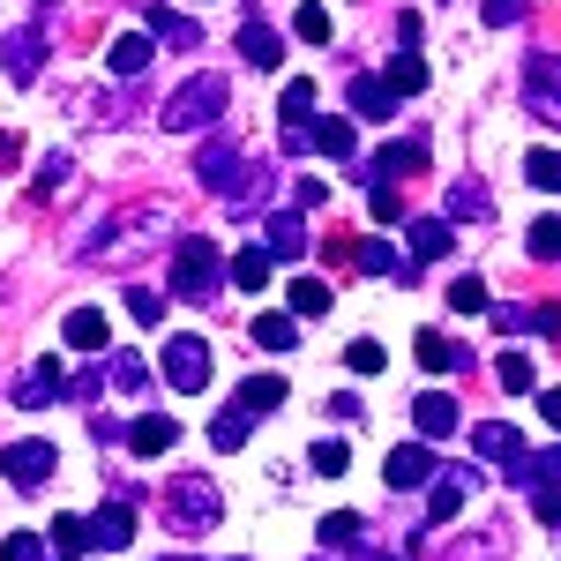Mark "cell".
<instances>
[{
	"instance_id": "obj_18",
	"label": "cell",
	"mask_w": 561,
	"mask_h": 561,
	"mask_svg": "<svg viewBox=\"0 0 561 561\" xmlns=\"http://www.w3.org/2000/svg\"><path fill=\"white\" fill-rule=\"evenodd\" d=\"M240 53H248L255 68H277V60H285V31H270L262 15H248V23H240Z\"/></svg>"
},
{
	"instance_id": "obj_35",
	"label": "cell",
	"mask_w": 561,
	"mask_h": 561,
	"mask_svg": "<svg viewBox=\"0 0 561 561\" xmlns=\"http://www.w3.org/2000/svg\"><path fill=\"white\" fill-rule=\"evenodd\" d=\"M494 375H502L510 397H531V389H539V367H531L524 352H502V359H494Z\"/></svg>"
},
{
	"instance_id": "obj_44",
	"label": "cell",
	"mask_w": 561,
	"mask_h": 561,
	"mask_svg": "<svg viewBox=\"0 0 561 561\" xmlns=\"http://www.w3.org/2000/svg\"><path fill=\"white\" fill-rule=\"evenodd\" d=\"M531 262H561V217H539L531 225Z\"/></svg>"
},
{
	"instance_id": "obj_54",
	"label": "cell",
	"mask_w": 561,
	"mask_h": 561,
	"mask_svg": "<svg viewBox=\"0 0 561 561\" xmlns=\"http://www.w3.org/2000/svg\"><path fill=\"white\" fill-rule=\"evenodd\" d=\"M375 561H404V554H375Z\"/></svg>"
},
{
	"instance_id": "obj_9",
	"label": "cell",
	"mask_w": 561,
	"mask_h": 561,
	"mask_svg": "<svg viewBox=\"0 0 561 561\" xmlns=\"http://www.w3.org/2000/svg\"><path fill=\"white\" fill-rule=\"evenodd\" d=\"M53 465H60V457H53V442H8V449H0L8 486H45V479H53Z\"/></svg>"
},
{
	"instance_id": "obj_24",
	"label": "cell",
	"mask_w": 561,
	"mask_h": 561,
	"mask_svg": "<svg viewBox=\"0 0 561 561\" xmlns=\"http://www.w3.org/2000/svg\"><path fill=\"white\" fill-rule=\"evenodd\" d=\"M382 90L389 98H420V90H427V60H420V53H397L389 76H382Z\"/></svg>"
},
{
	"instance_id": "obj_48",
	"label": "cell",
	"mask_w": 561,
	"mask_h": 561,
	"mask_svg": "<svg viewBox=\"0 0 561 561\" xmlns=\"http://www.w3.org/2000/svg\"><path fill=\"white\" fill-rule=\"evenodd\" d=\"M345 465H352V449H345V442H330V434H322V442H314V472H330V479H337Z\"/></svg>"
},
{
	"instance_id": "obj_5",
	"label": "cell",
	"mask_w": 561,
	"mask_h": 561,
	"mask_svg": "<svg viewBox=\"0 0 561 561\" xmlns=\"http://www.w3.org/2000/svg\"><path fill=\"white\" fill-rule=\"evenodd\" d=\"M524 113L539 128H561V60L554 53H531L524 60Z\"/></svg>"
},
{
	"instance_id": "obj_6",
	"label": "cell",
	"mask_w": 561,
	"mask_h": 561,
	"mask_svg": "<svg viewBox=\"0 0 561 561\" xmlns=\"http://www.w3.org/2000/svg\"><path fill=\"white\" fill-rule=\"evenodd\" d=\"M195 180H203V187H217V195L232 203V195H240V180H248V165H240V150L217 135V142H203V150H195Z\"/></svg>"
},
{
	"instance_id": "obj_28",
	"label": "cell",
	"mask_w": 561,
	"mask_h": 561,
	"mask_svg": "<svg viewBox=\"0 0 561 561\" xmlns=\"http://www.w3.org/2000/svg\"><path fill=\"white\" fill-rule=\"evenodd\" d=\"M472 479H479V472H442V486H434V502H427V524H449V517H457Z\"/></svg>"
},
{
	"instance_id": "obj_31",
	"label": "cell",
	"mask_w": 561,
	"mask_h": 561,
	"mask_svg": "<svg viewBox=\"0 0 561 561\" xmlns=\"http://www.w3.org/2000/svg\"><path fill=\"white\" fill-rule=\"evenodd\" d=\"M285 314H293V322H307V314H330V285H322V277H293V293H285Z\"/></svg>"
},
{
	"instance_id": "obj_33",
	"label": "cell",
	"mask_w": 561,
	"mask_h": 561,
	"mask_svg": "<svg viewBox=\"0 0 561 561\" xmlns=\"http://www.w3.org/2000/svg\"><path fill=\"white\" fill-rule=\"evenodd\" d=\"M255 345L262 352H293L300 345V322H293V314H255Z\"/></svg>"
},
{
	"instance_id": "obj_7",
	"label": "cell",
	"mask_w": 561,
	"mask_h": 561,
	"mask_svg": "<svg viewBox=\"0 0 561 561\" xmlns=\"http://www.w3.org/2000/svg\"><path fill=\"white\" fill-rule=\"evenodd\" d=\"M165 382L187 389V397L210 389V345H203V337H173V345H165Z\"/></svg>"
},
{
	"instance_id": "obj_45",
	"label": "cell",
	"mask_w": 561,
	"mask_h": 561,
	"mask_svg": "<svg viewBox=\"0 0 561 561\" xmlns=\"http://www.w3.org/2000/svg\"><path fill=\"white\" fill-rule=\"evenodd\" d=\"M449 307H457V314H486V285H479V277H457V285H449Z\"/></svg>"
},
{
	"instance_id": "obj_38",
	"label": "cell",
	"mask_w": 561,
	"mask_h": 561,
	"mask_svg": "<svg viewBox=\"0 0 561 561\" xmlns=\"http://www.w3.org/2000/svg\"><path fill=\"white\" fill-rule=\"evenodd\" d=\"M524 180L547 187V195H561V150H531V158H524Z\"/></svg>"
},
{
	"instance_id": "obj_50",
	"label": "cell",
	"mask_w": 561,
	"mask_h": 561,
	"mask_svg": "<svg viewBox=\"0 0 561 561\" xmlns=\"http://www.w3.org/2000/svg\"><path fill=\"white\" fill-rule=\"evenodd\" d=\"M367 203H375V217H382V225H397V217H404V203H397V187H389V180H375V187H367Z\"/></svg>"
},
{
	"instance_id": "obj_2",
	"label": "cell",
	"mask_w": 561,
	"mask_h": 561,
	"mask_svg": "<svg viewBox=\"0 0 561 561\" xmlns=\"http://www.w3.org/2000/svg\"><path fill=\"white\" fill-rule=\"evenodd\" d=\"M225 105H232L225 76H210V68H203V76H187V83H180L173 98H165V113H158V121H165L173 135H203V128L217 121V113H225Z\"/></svg>"
},
{
	"instance_id": "obj_13",
	"label": "cell",
	"mask_w": 561,
	"mask_h": 561,
	"mask_svg": "<svg viewBox=\"0 0 561 561\" xmlns=\"http://www.w3.org/2000/svg\"><path fill=\"white\" fill-rule=\"evenodd\" d=\"M262 255H270V262H300V255H307V225H300V210H277L270 225H262Z\"/></svg>"
},
{
	"instance_id": "obj_26",
	"label": "cell",
	"mask_w": 561,
	"mask_h": 561,
	"mask_svg": "<svg viewBox=\"0 0 561 561\" xmlns=\"http://www.w3.org/2000/svg\"><path fill=\"white\" fill-rule=\"evenodd\" d=\"M150 60H158V53H150V38H142V31H128V38H113V53H105V68H113V76H142Z\"/></svg>"
},
{
	"instance_id": "obj_12",
	"label": "cell",
	"mask_w": 561,
	"mask_h": 561,
	"mask_svg": "<svg viewBox=\"0 0 561 561\" xmlns=\"http://www.w3.org/2000/svg\"><path fill=\"white\" fill-rule=\"evenodd\" d=\"M83 524H90V547H98V554H121V547L135 539V502L121 494V502H105V510L83 517Z\"/></svg>"
},
{
	"instance_id": "obj_34",
	"label": "cell",
	"mask_w": 561,
	"mask_h": 561,
	"mask_svg": "<svg viewBox=\"0 0 561 561\" xmlns=\"http://www.w3.org/2000/svg\"><path fill=\"white\" fill-rule=\"evenodd\" d=\"M225 277H232V285H240V293H262V285H270V255H262V248H240V255H232V270H225Z\"/></svg>"
},
{
	"instance_id": "obj_36",
	"label": "cell",
	"mask_w": 561,
	"mask_h": 561,
	"mask_svg": "<svg viewBox=\"0 0 561 561\" xmlns=\"http://www.w3.org/2000/svg\"><path fill=\"white\" fill-rule=\"evenodd\" d=\"M248 427H255V420H248L240 404H225V412L210 420V442H217V449H240V442H248Z\"/></svg>"
},
{
	"instance_id": "obj_16",
	"label": "cell",
	"mask_w": 561,
	"mask_h": 561,
	"mask_svg": "<svg viewBox=\"0 0 561 561\" xmlns=\"http://www.w3.org/2000/svg\"><path fill=\"white\" fill-rule=\"evenodd\" d=\"M404 240H412V255H404V262H434V255H449V248H457L449 217H412V225H404Z\"/></svg>"
},
{
	"instance_id": "obj_41",
	"label": "cell",
	"mask_w": 561,
	"mask_h": 561,
	"mask_svg": "<svg viewBox=\"0 0 561 561\" xmlns=\"http://www.w3.org/2000/svg\"><path fill=\"white\" fill-rule=\"evenodd\" d=\"M293 38H307V45H330V8H314V0H307L300 15H293Z\"/></svg>"
},
{
	"instance_id": "obj_25",
	"label": "cell",
	"mask_w": 561,
	"mask_h": 561,
	"mask_svg": "<svg viewBox=\"0 0 561 561\" xmlns=\"http://www.w3.org/2000/svg\"><path fill=\"white\" fill-rule=\"evenodd\" d=\"M472 442H479V457H494V465H510V457H524V434L510 427V420H486V427H479Z\"/></svg>"
},
{
	"instance_id": "obj_23",
	"label": "cell",
	"mask_w": 561,
	"mask_h": 561,
	"mask_svg": "<svg viewBox=\"0 0 561 561\" xmlns=\"http://www.w3.org/2000/svg\"><path fill=\"white\" fill-rule=\"evenodd\" d=\"M307 142H314V150H330L337 165L359 158V128H352V121H322V128H307Z\"/></svg>"
},
{
	"instance_id": "obj_22",
	"label": "cell",
	"mask_w": 561,
	"mask_h": 561,
	"mask_svg": "<svg viewBox=\"0 0 561 561\" xmlns=\"http://www.w3.org/2000/svg\"><path fill=\"white\" fill-rule=\"evenodd\" d=\"M60 337H68V352H105V314H98V307H76V314L60 322Z\"/></svg>"
},
{
	"instance_id": "obj_20",
	"label": "cell",
	"mask_w": 561,
	"mask_h": 561,
	"mask_svg": "<svg viewBox=\"0 0 561 561\" xmlns=\"http://www.w3.org/2000/svg\"><path fill=\"white\" fill-rule=\"evenodd\" d=\"M345 105H352V113H359V121H389V113H397V98H389V90H382V76H352Z\"/></svg>"
},
{
	"instance_id": "obj_40",
	"label": "cell",
	"mask_w": 561,
	"mask_h": 561,
	"mask_svg": "<svg viewBox=\"0 0 561 561\" xmlns=\"http://www.w3.org/2000/svg\"><path fill=\"white\" fill-rule=\"evenodd\" d=\"M486 210H494V203H486L479 180H457V187H449V217H486Z\"/></svg>"
},
{
	"instance_id": "obj_17",
	"label": "cell",
	"mask_w": 561,
	"mask_h": 561,
	"mask_svg": "<svg viewBox=\"0 0 561 561\" xmlns=\"http://www.w3.org/2000/svg\"><path fill=\"white\" fill-rule=\"evenodd\" d=\"M457 420H465V412H457L442 389H427V397L412 404V427H420V442H442V434H457Z\"/></svg>"
},
{
	"instance_id": "obj_8",
	"label": "cell",
	"mask_w": 561,
	"mask_h": 561,
	"mask_svg": "<svg viewBox=\"0 0 561 561\" xmlns=\"http://www.w3.org/2000/svg\"><path fill=\"white\" fill-rule=\"evenodd\" d=\"M0 60H8V83H38V68H45V23L8 31V38H0Z\"/></svg>"
},
{
	"instance_id": "obj_21",
	"label": "cell",
	"mask_w": 561,
	"mask_h": 561,
	"mask_svg": "<svg viewBox=\"0 0 561 561\" xmlns=\"http://www.w3.org/2000/svg\"><path fill=\"white\" fill-rule=\"evenodd\" d=\"M53 397H60V359H38V367L15 382V404H23V412H38V404H53Z\"/></svg>"
},
{
	"instance_id": "obj_3",
	"label": "cell",
	"mask_w": 561,
	"mask_h": 561,
	"mask_svg": "<svg viewBox=\"0 0 561 561\" xmlns=\"http://www.w3.org/2000/svg\"><path fill=\"white\" fill-rule=\"evenodd\" d=\"M165 517H173V531H210L217 517H225V494L210 486V472H180L173 486H165Z\"/></svg>"
},
{
	"instance_id": "obj_55",
	"label": "cell",
	"mask_w": 561,
	"mask_h": 561,
	"mask_svg": "<svg viewBox=\"0 0 561 561\" xmlns=\"http://www.w3.org/2000/svg\"><path fill=\"white\" fill-rule=\"evenodd\" d=\"M165 561H187V554H165Z\"/></svg>"
},
{
	"instance_id": "obj_10",
	"label": "cell",
	"mask_w": 561,
	"mask_h": 561,
	"mask_svg": "<svg viewBox=\"0 0 561 561\" xmlns=\"http://www.w3.org/2000/svg\"><path fill=\"white\" fill-rule=\"evenodd\" d=\"M142 23H150V38H158V45H173V53H203V23L173 15L165 0H142Z\"/></svg>"
},
{
	"instance_id": "obj_53",
	"label": "cell",
	"mask_w": 561,
	"mask_h": 561,
	"mask_svg": "<svg viewBox=\"0 0 561 561\" xmlns=\"http://www.w3.org/2000/svg\"><path fill=\"white\" fill-rule=\"evenodd\" d=\"M539 412H547V420L561 427V389H539Z\"/></svg>"
},
{
	"instance_id": "obj_19",
	"label": "cell",
	"mask_w": 561,
	"mask_h": 561,
	"mask_svg": "<svg viewBox=\"0 0 561 561\" xmlns=\"http://www.w3.org/2000/svg\"><path fill=\"white\" fill-rule=\"evenodd\" d=\"M412 352H420V367H427V375H457V367L472 359L465 345H449L442 330H420V337H412Z\"/></svg>"
},
{
	"instance_id": "obj_37",
	"label": "cell",
	"mask_w": 561,
	"mask_h": 561,
	"mask_svg": "<svg viewBox=\"0 0 561 561\" xmlns=\"http://www.w3.org/2000/svg\"><path fill=\"white\" fill-rule=\"evenodd\" d=\"M322 547H330V554H352V547H359V517H352V510L322 517Z\"/></svg>"
},
{
	"instance_id": "obj_30",
	"label": "cell",
	"mask_w": 561,
	"mask_h": 561,
	"mask_svg": "<svg viewBox=\"0 0 561 561\" xmlns=\"http://www.w3.org/2000/svg\"><path fill=\"white\" fill-rule=\"evenodd\" d=\"M547 479H561V442L547 457H510V486H547Z\"/></svg>"
},
{
	"instance_id": "obj_49",
	"label": "cell",
	"mask_w": 561,
	"mask_h": 561,
	"mask_svg": "<svg viewBox=\"0 0 561 561\" xmlns=\"http://www.w3.org/2000/svg\"><path fill=\"white\" fill-rule=\"evenodd\" d=\"M479 15H486L494 31H510V23H524V15H531V0H486Z\"/></svg>"
},
{
	"instance_id": "obj_29",
	"label": "cell",
	"mask_w": 561,
	"mask_h": 561,
	"mask_svg": "<svg viewBox=\"0 0 561 561\" xmlns=\"http://www.w3.org/2000/svg\"><path fill=\"white\" fill-rule=\"evenodd\" d=\"M359 270H367V277H404V285H412V262L397 255V248H389V240H367V248H359Z\"/></svg>"
},
{
	"instance_id": "obj_46",
	"label": "cell",
	"mask_w": 561,
	"mask_h": 561,
	"mask_svg": "<svg viewBox=\"0 0 561 561\" xmlns=\"http://www.w3.org/2000/svg\"><path fill=\"white\" fill-rule=\"evenodd\" d=\"M165 307H173V300H165V293H150V285H135V293H128L135 322H165Z\"/></svg>"
},
{
	"instance_id": "obj_15",
	"label": "cell",
	"mask_w": 561,
	"mask_h": 561,
	"mask_svg": "<svg viewBox=\"0 0 561 561\" xmlns=\"http://www.w3.org/2000/svg\"><path fill=\"white\" fill-rule=\"evenodd\" d=\"M121 434H128L135 457H165V449L180 442V420H165V412H142V420H135V427H121Z\"/></svg>"
},
{
	"instance_id": "obj_1",
	"label": "cell",
	"mask_w": 561,
	"mask_h": 561,
	"mask_svg": "<svg viewBox=\"0 0 561 561\" xmlns=\"http://www.w3.org/2000/svg\"><path fill=\"white\" fill-rule=\"evenodd\" d=\"M142 232H173V210H165V203H128L121 217L98 225V240H90L83 255L90 262H128L135 248H142Z\"/></svg>"
},
{
	"instance_id": "obj_32",
	"label": "cell",
	"mask_w": 561,
	"mask_h": 561,
	"mask_svg": "<svg viewBox=\"0 0 561 561\" xmlns=\"http://www.w3.org/2000/svg\"><path fill=\"white\" fill-rule=\"evenodd\" d=\"M113 367H105V382L121 389V397H135V389H150V359H135V352H105Z\"/></svg>"
},
{
	"instance_id": "obj_47",
	"label": "cell",
	"mask_w": 561,
	"mask_h": 561,
	"mask_svg": "<svg viewBox=\"0 0 561 561\" xmlns=\"http://www.w3.org/2000/svg\"><path fill=\"white\" fill-rule=\"evenodd\" d=\"M68 173H76V165H68L60 150H53V158H45V165H38V195H45V203H53V195L68 187Z\"/></svg>"
},
{
	"instance_id": "obj_43",
	"label": "cell",
	"mask_w": 561,
	"mask_h": 561,
	"mask_svg": "<svg viewBox=\"0 0 561 561\" xmlns=\"http://www.w3.org/2000/svg\"><path fill=\"white\" fill-rule=\"evenodd\" d=\"M345 367H352V375H382L389 359H382V345H375V337H352V345H345Z\"/></svg>"
},
{
	"instance_id": "obj_4",
	"label": "cell",
	"mask_w": 561,
	"mask_h": 561,
	"mask_svg": "<svg viewBox=\"0 0 561 561\" xmlns=\"http://www.w3.org/2000/svg\"><path fill=\"white\" fill-rule=\"evenodd\" d=\"M217 285H225V262H217V248H210V240H180V248H173V300L210 307Z\"/></svg>"
},
{
	"instance_id": "obj_51",
	"label": "cell",
	"mask_w": 561,
	"mask_h": 561,
	"mask_svg": "<svg viewBox=\"0 0 561 561\" xmlns=\"http://www.w3.org/2000/svg\"><path fill=\"white\" fill-rule=\"evenodd\" d=\"M293 203H300V210H322V203H330V180H293Z\"/></svg>"
},
{
	"instance_id": "obj_39",
	"label": "cell",
	"mask_w": 561,
	"mask_h": 561,
	"mask_svg": "<svg viewBox=\"0 0 561 561\" xmlns=\"http://www.w3.org/2000/svg\"><path fill=\"white\" fill-rule=\"evenodd\" d=\"M277 113H285V121L300 128L307 113H314V83H307V76H293V83H285V98H277Z\"/></svg>"
},
{
	"instance_id": "obj_27",
	"label": "cell",
	"mask_w": 561,
	"mask_h": 561,
	"mask_svg": "<svg viewBox=\"0 0 561 561\" xmlns=\"http://www.w3.org/2000/svg\"><path fill=\"white\" fill-rule=\"evenodd\" d=\"M232 404H240V412H248V420H255V412H277V404H285V382H277V375H248V382H240V397H232Z\"/></svg>"
},
{
	"instance_id": "obj_42",
	"label": "cell",
	"mask_w": 561,
	"mask_h": 561,
	"mask_svg": "<svg viewBox=\"0 0 561 561\" xmlns=\"http://www.w3.org/2000/svg\"><path fill=\"white\" fill-rule=\"evenodd\" d=\"M53 547H60V554H90V524L83 517H53Z\"/></svg>"
},
{
	"instance_id": "obj_52",
	"label": "cell",
	"mask_w": 561,
	"mask_h": 561,
	"mask_svg": "<svg viewBox=\"0 0 561 561\" xmlns=\"http://www.w3.org/2000/svg\"><path fill=\"white\" fill-rule=\"evenodd\" d=\"M0 561H45V539L23 531V539H8V547H0Z\"/></svg>"
},
{
	"instance_id": "obj_11",
	"label": "cell",
	"mask_w": 561,
	"mask_h": 561,
	"mask_svg": "<svg viewBox=\"0 0 561 561\" xmlns=\"http://www.w3.org/2000/svg\"><path fill=\"white\" fill-rule=\"evenodd\" d=\"M382 479H389V494H412V486H427V479H434V449H427V442H404V449H389Z\"/></svg>"
},
{
	"instance_id": "obj_14",
	"label": "cell",
	"mask_w": 561,
	"mask_h": 561,
	"mask_svg": "<svg viewBox=\"0 0 561 561\" xmlns=\"http://www.w3.org/2000/svg\"><path fill=\"white\" fill-rule=\"evenodd\" d=\"M397 173H427V142H382L367 158V180H389L397 187Z\"/></svg>"
}]
</instances>
